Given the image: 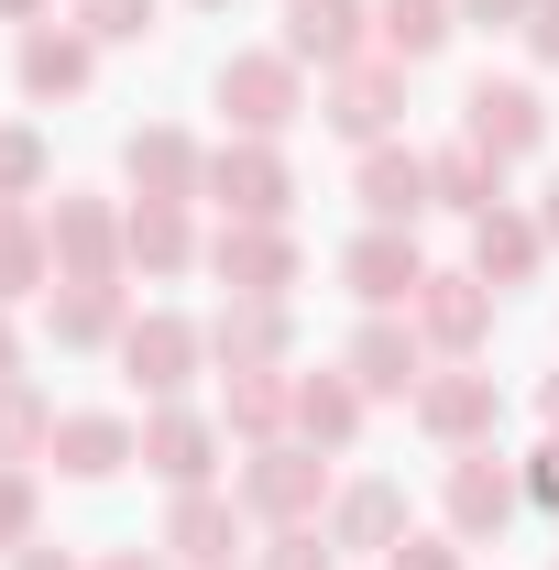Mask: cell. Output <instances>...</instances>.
Instances as JSON below:
<instances>
[{
	"instance_id": "41",
	"label": "cell",
	"mask_w": 559,
	"mask_h": 570,
	"mask_svg": "<svg viewBox=\"0 0 559 570\" xmlns=\"http://www.w3.org/2000/svg\"><path fill=\"white\" fill-rule=\"evenodd\" d=\"M88 570H165V560H143V549H110V560H88Z\"/></svg>"
},
{
	"instance_id": "44",
	"label": "cell",
	"mask_w": 559,
	"mask_h": 570,
	"mask_svg": "<svg viewBox=\"0 0 559 570\" xmlns=\"http://www.w3.org/2000/svg\"><path fill=\"white\" fill-rule=\"evenodd\" d=\"M538 230H549V242H559V176H549V209H538Z\"/></svg>"
},
{
	"instance_id": "7",
	"label": "cell",
	"mask_w": 559,
	"mask_h": 570,
	"mask_svg": "<svg viewBox=\"0 0 559 570\" xmlns=\"http://www.w3.org/2000/svg\"><path fill=\"white\" fill-rule=\"evenodd\" d=\"M406 318H418V341L428 352H450V362H472L493 341V285L461 264V275H428L418 296H406Z\"/></svg>"
},
{
	"instance_id": "18",
	"label": "cell",
	"mask_w": 559,
	"mask_h": 570,
	"mask_svg": "<svg viewBox=\"0 0 559 570\" xmlns=\"http://www.w3.org/2000/svg\"><path fill=\"white\" fill-rule=\"evenodd\" d=\"M198 362H209V330H187V318H165V307L121 330V373H133L143 395H176V384H187Z\"/></svg>"
},
{
	"instance_id": "22",
	"label": "cell",
	"mask_w": 559,
	"mask_h": 570,
	"mask_svg": "<svg viewBox=\"0 0 559 570\" xmlns=\"http://www.w3.org/2000/svg\"><path fill=\"white\" fill-rule=\"evenodd\" d=\"M165 549H176L187 570H231V549H242V504H231V494H176Z\"/></svg>"
},
{
	"instance_id": "21",
	"label": "cell",
	"mask_w": 559,
	"mask_h": 570,
	"mask_svg": "<svg viewBox=\"0 0 559 570\" xmlns=\"http://www.w3.org/2000/svg\"><path fill=\"white\" fill-rule=\"evenodd\" d=\"M538 253H549V230H538L527 209H483V219H472V275H483L493 296L538 275Z\"/></svg>"
},
{
	"instance_id": "17",
	"label": "cell",
	"mask_w": 559,
	"mask_h": 570,
	"mask_svg": "<svg viewBox=\"0 0 559 570\" xmlns=\"http://www.w3.org/2000/svg\"><path fill=\"white\" fill-rule=\"evenodd\" d=\"M362 209L384 219V230H418V219L439 209V176H428L418 142H373V154H362Z\"/></svg>"
},
{
	"instance_id": "23",
	"label": "cell",
	"mask_w": 559,
	"mask_h": 570,
	"mask_svg": "<svg viewBox=\"0 0 559 570\" xmlns=\"http://www.w3.org/2000/svg\"><path fill=\"white\" fill-rule=\"evenodd\" d=\"M450 33H461V0H373V56L395 67H428Z\"/></svg>"
},
{
	"instance_id": "40",
	"label": "cell",
	"mask_w": 559,
	"mask_h": 570,
	"mask_svg": "<svg viewBox=\"0 0 559 570\" xmlns=\"http://www.w3.org/2000/svg\"><path fill=\"white\" fill-rule=\"evenodd\" d=\"M11 570H77L67 549H45V538H33V549H11Z\"/></svg>"
},
{
	"instance_id": "15",
	"label": "cell",
	"mask_w": 559,
	"mask_h": 570,
	"mask_svg": "<svg viewBox=\"0 0 559 570\" xmlns=\"http://www.w3.org/2000/svg\"><path fill=\"white\" fill-rule=\"evenodd\" d=\"M285 56H296V67H351V56H373V0H285Z\"/></svg>"
},
{
	"instance_id": "45",
	"label": "cell",
	"mask_w": 559,
	"mask_h": 570,
	"mask_svg": "<svg viewBox=\"0 0 559 570\" xmlns=\"http://www.w3.org/2000/svg\"><path fill=\"white\" fill-rule=\"evenodd\" d=\"M33 11H45V0H0V22H33Z\"/></svg>"
},
{
	"instance_id": "19",
	"label": "cell",
	"mask_w": 559,
	"mask_h": 570,
	"mask_svg": "<svg viewBox=\"0 0 559 570\" xmlns=\"http://www.w3.org/2000/svg\"><path fill=\"white\" fill-rule=\"evenodd\" d=\"M67 483H110L121 461H143V428L110 417V406H77V417H56V450H45Z\"/></svg>"
},
{
	"instance_id": "28",
	"label": "cell",
	"mask_w": 559,
	"mask_h": 570,
	"mask_svg": "<svg viewBox=\"0 0 559 570\" xmlns=\"http://www.w3.org/2000/svg\"><path fill=\"white\" fill-rule=\"evenodd\" d=\"M219 417L242 428V450L296 439V373H231V406H219Z\"/></svg>"
},
{
	"instance_id": "29",
	"label": "cell",
	"mask_w": 559,
	"mask_h": 570,
	"mask_svg": "<svg viewBox=\"0 0 559 570\" xmlns=\"http://www.w3.org/2000/svg\"><path fill=\"white\" fill-rule=\"evenodd\" d=\"M428 176H439V209H461V219L504 209V165H493L483 142H450V154H428Z\"/></svg>"
},
{
	"instance_id": "1",
	"label": "cell",
	"mask_w": 559,
	"mask_h": 570,
	"mask_svg": "<svg viewBox=\"0 0 559 570\" xmlns=\"http://www.w3.org/2000/svg\"><path fill=\"white\" fill-rule=\"evenodd\" d=\"M318 504H330V461H318L307 439H264V450L242 461V515H264V527H318Z\"/></svg>"
},
{
	"instance_id": "36",
	"label": "cell",
	"mask_w": 559,
	"mask_h": 570,
	"mask_svg": "<svg viewBox=\"0 0 559 570\" xmlns=\"http://www.w3.org/2000/svg\"><path fill=\"white\" fill-rule=\"evenodd\" d=\"M384 570H472V560H461V538H395Z\"/></svg>"
},
{
	"instance_id": "34",
	"label": "cell",
	"mask_w": 559,
	"mask_h": 570,
	"mask_svg": "<svg viewBox=\"0 0 559 570\" xmlns=\"http://www.w3.org/2000/svg\"><path fill=\"white\" fill-rule=\"evenodd\" d=\"M0 549H33V472L0 461Z\"/></svg>"
},
{
	"instance_id": "6",
	"label": "cell",
	"mask_w": 559,
	"mask_h": 570,
	"mask_svg": "<svg viewBox=\"0 0 559 570\" xmlns=\"http://www.w3.org/2000/svg\"><path fill=\"white\" fill-rule=\"evenodd\" d=\"M209 275L231 285V296H296V230H285V219H219Z\"/></svg>"
},
{
	"instance_id": "27",
	"label": "cell",
	"mask_w": 559,
	"mask_h": 570,
	"mask_svg": "<svg viewBox=\"0 0 559 570\" xmlns=\"http://www.w3.org/2000/svg\"><path fill=\"white\" fill-rule=\"evenodd\" d=\"M45 318H56V352H99V341L121 352V330H133L121 285H56V307H45Z\"/></svg>"
},
{
	"instance_id": "30",
	"label": "cell",
	"mask_w": 559,
	"mask_h": 570,
	"mask_svg": "<svg viewBox=\"0 0 559 570\" xmlns=\"http://www.w3.org/2000/svg\"><path fill=\"white\" fill-rule=\"evenodd\" d=\"M56 285V242H45V209H0V307Z\"/></svg>"
},
{
	"instance_id": "20",
	"label": "cell",
	"mask_w": 559,
	"mask_h": 570,
	"mask_svg": "<svg viewBox=\"0 0 559 570\" xmlns=\"http://www.w3.org/2000/svg\"><path fill=\"white\" fill-rule=\"evenodd\" d=\"M88 77H99V45L77 22H33L22 33V99H77Z\"/></svg>"
},
{
	"instance_id": "38",
	"label": "cell",
	"mask_w": 559,
	"mask_h": 570,
	"mask_svg": "<svg viewBox=\"0 0 559 570\" xmlns=\"http://www.w3.org/2000/svg\"><path fill=\"white\" fill-rule=\"evenodd\" d=\"M527 56H538V67H559V0H538V11H527Z\"/></svg>"
},
{
	"instance_id": "9",
	"label": "cell",
	"mask_w": 559,
	"mask_h": 570,
	"mask_svg": "<svg viewBox=\"0 0 559 570\" xmlns=\"http://www.w3.org/2000/svg\"><path fill=\"white\" fill-rule=\"evenodd\" d=\"M198 198H219V219H285L296 209V176H285L275 142H219Z\"/></svg>"
},
{
	"instance_id": "11",
	"label": "cell",
	"mask_w": 559,
	"mask_h": 570,
	"mask_svg": "<svg viewBox=\"0 0 559 570\" xmlns=\"http://www.w3.org/2000/svg\"><path fill=\"white\" fill-rule=\"evenodd\" d=\"M406 406H418V428L439 439V450H483V439H493V373L450 362V373H428Z\"/></svg>"
},
{
	"instance_id": "37",
	"label": "cell",
	"mask_w": 559,
	"mask_h": 570,
	"mask_svg": "<svg viewBox=\"0 0 559 570\" xmlns=\"http://www.w3.org/2000/svg\"><path fill=\"white\" fill-rule=\"evenodd\" d=\"M516 472H527V504H549V515H559V428L527 450V461H516Z\"/></svg>"
},
{
	"instance_id": "33",
	"label": "cell",
	"mask_w": 559,
	"mask_h": 570,
	"mask_svg": "<svg viewBox=\"0 0 559 570\" xmlns=\"http://www.w3.org/2000/svg\"><path fill=\"white\" fill-rule=\"evenodd\" d=\"M45 187V132H22V121H0V209H22Z\"/></svg>"
},
{
	"instance_id": "5",
	"label": "cell",
	"mask_w": 559,
	"mask_h": 570,
	"mask_svg": "<svg viewBox=\"0 0 559 570\" xmlns=\"http://www.w3.org/2000/svg\"><path fill=\"white\" fill-rule=\"evenodd\" d=\"M461 142H483L493 165H516V154L549 142V99H538L527 77H472V99H461Z\"/></svg>"
},
{
	"instance_id": "42",
	"label": "cell",
	"mask_w": 559,
	"mask_h": 570,
	"mask_svg": "<svg viewBox=\"0 0 559 570\" xmlns=\"http://www.w3.org/2000/svg\"><path fill=\"white\" fill-rule=\"evenodd\" d=\"M11 362H22V341H11V307H0V373H11Z\"/></svg>"
},
{
	"instance_id": "13",
	"label": "cell",
	"mask_w": 559,
	"mask_h": 570,
	"mask_svg": "<svg viewBox=\"0 0 559 570\" xmlns=\"http://www.w3.org/2000/svg\"><path fill=\"white\" fill-rule=\"evenodd\" d=\"M143 472H154V483H176V494H209L219 428L198 417V406H154V417H143Z\"/></svg>"
},
{
	"instance_id": "12",
	"label": "cell",
	"mask_w": 559,
	"mask_h": 570,
	"mask_svg": "<svg viewBox=\"0 0 559 570\" xmlns=\"http://www.w3.org/2000/svg\"><path fill=\"white\" fill-rule=\"evenodd\" d=\"M285 352H296L285 296H231L209 318V362H231V373H285Z\"/></svg>"
},
{
	"instance_id": "26",
	"label": "cell",
	"mask_w": 559,
	"mask_h": 570,
	"mask_svg": "<svg viewBox=\"0 0 559 570\" xmlns=\"http://www.w3.org/2000/svg\"><path fill=\"white\" fill-rule=\"evenodd\" d=\"M406 538V494L395 483H351V494H330V549H395Z\"/></svg>"
},
{
	"instance_id": "39",
	"label": "cell",
	"mask_w": 559,
	"mask_h": 570,
	"mask_svg": "<svg viewBox=\"0 0 559 570\" xmlns=\"http://www.w3.org/2000/svg\"><path fill=\"white\" fill-rule=\"evenodd\" d=\"M527 11L538 0H461V22H516V33H527Z\"/></svg>"
},
{
	"instance_id": "25",
	"label": "cell",
	"mask_w": 559,
	"mask_h": 570,
	"mask_svg": "<svg viewBox=\"0 0 559 570\" xmlns=\"http://www.w3.org/2000/svg\"><path fill=\"white\" fill-rule=\"evenodd\" d=\"M121 264H133V275H187V264H198V230H187V209H154V198H133V219H121Z\"/></svg>"
},
{
	"instance_id": "8",
	"label": "cell",
	"mask_w": 559,
	"mask_h": 570,
	"mask_svg": "<svg viewBox=\"0 0 559 570\" xmlns=\"http://www.w3.org/2000/svg\"><path fill=\"white\" fill-rule=\"evenodd\" d=\"M45 242H56V285H121V209L110 198H56Z\"/></svg>"
},
{
	"instance_id": "16",
	"label": "cell",
	"mask_w": 559,
	"mask_h": 570,
	"mask_svg": "<svg viewBox=\"0 0 559 570\" xmlns=\"http://www.w3.org/2000/svg\"><path fill=\"white\" fill-rule=\"evenodd\" d=\"M121 176H133V198H154V209H187V198L209 187V154H198L187 132H165V121H154V132L121 142Z\"/></svg>"
},
{
	"instance_id": "2",
	"label": "cell",
	"mask_w": 559,
	"mask_h": 570,
	"mask_svg": "<svg viewBox=\"0 0 559 570\" xmlns=\"http://www.w3.org/2000/svg\"><path fill=\"white\" fill-rule=\"evenodd\" d=\"M219 110H231V132L242 142H275L285 121H307V67H296V56H231V67H219Z\"/></svg>"
},
{
	"instance_id": "10",
	"label": "cell",
	"mask_w": 559,
	"mask_h": 570,
	"mask_svg": "<svg viewBox=\"0 0 559 570\" xmlns=\"http://www.w3.org/2000/svg\"><path fill=\"white\" fill-rule=\"evenodd\" d=\"M341 285L362 296V307H373V318H395V307H406V296L428 285V264H418V230H384V219H373V230H362V242L341 253Z\"/></svg>"
},
{
	"instance_id": "14",
	"label": "cell",
	"mask_w": 559,
	"mask_h": 570,
	"mask_svg": "<svg viewBox=\"0 0 559 570\" xmlns=\"http://www.w3.org/2000/svg\"><path fill=\"white\" fill-rule=\"evenodd\" d=\"M341 373L373 395V406H384V395H418V384H428V341L406 330V318H362L351 352H341Z\"/></svg>"
},
{
	"instance_id": "35",
	"label": "cell",
	"mask_w": 559,
	"mask_h": 570,
	"mask_svg": "<svg viewBox=\"0 0 559 570\" xmlns=\"http://www.w3.org/2000/svg\"><path fill=\"white\" fill-rule=\"evenodd\" d=\"M264 570H330V527H275Z\"/></svg>"
},
{
	"instance_id": "31",
	"label": "cell",
	"mask_w": 559,
	"mask_h": 570,
	"mask_svg": "<svg viewBox=\"0 0 559 570\" xmlns=\"http://www.w3.org/2000/svg\"><path fill=\"white\" fill-rule=\"evenodd\" d=\"M33 450H56V395L0 373V461H33Z\"/></svg>"
},
{
	"instance_id": "43",
	"label": "cell",
	"mask_w": 559,
	"mask_h": 570,
	"mask_svg": "<svg viewBox=\"0 0 559 570\" xmlns=\"http://www.w3.org/2000/svg\"><path fill=\"white\" fill-rule=\"evenodd\" d=\"M538 417H549V428H559V373H549V384H538Z\"/></svg>"
},
{
	"instance_id": "32",
	"label": "cell",
	"mask_w": 559,
	"mask_h": 570,
	"mask_svg": "<svg viewBox=\"0 0 559 570\" xmlns=\"http://www.w3.org/2000/svg\"><path fill=\"white\" fill-rule=\"evenodd\" d=\"M67 22L88 45H143V33L165 22V0H67Z\"/></svg>"
},
{
	"instance_id": "24",
	"label": "cell",
	"mask_w": 559,
	"mask_h": 570,
	"mask_svg": "<svg viewBox=\"0 0 559 570\" xmlns=\"http://www.w3.org/2000/svg\"><path fill=\"white\" fill-rule=\"evenodd\" d=\"M362 406H373V395H362L351 373H296V439H307V450H351V439H362Z\"/></svg>"
},
{
	"instance_id": "4",
	"label": "cell",
	"mask_w": 559,
	"mask_h": 570,
	"mask_svg": "<svg viewBox=\"0 0 559 570\" xmlns=\"http://www.w3.org/2000/svg\"><path fill=\"white\" fill-rule=\"evenodd\" d=\"M395 110H406V67L395 56H351V67H330V88H318V121L341 142H395Z\"/></svg>"
},
{
	"instance_id": "3",
	"label": "cell",
	"mask_w": 559,
	"mask_h": 570,
	"mask_svg": "<svg viewBox=\"0 0 559 570\" xmlns=\"http://www.w3.org/2000/svg\"><path fill=\"white\" fill-rule=\"evenodd\" d=\"M439 504H450V538H461V549H483V538H504V527H516L527 472H516V461H493V439H483V450H450Z\"/></svg>"
},
{
	"instance_id": "47",
	"label": "cell",
	"mask_w": 559,
	"mask_h": 570,
	"mask_svg": "<svg viewBox=\"0 0 559 570\" xmlns=\"http://www.w3.org/2000/svg\"><path fill=\"white\" fill-rule=\"evenodd\" d=\"M549 570H559V560H549Z\"/></svg>"
},
{
	"instance_id": "46",
	"label": "cell",
	"mask_w": 559,
	"mask_h": 570,
	"mask_svg": "<svg viewBox=\"0 0 559 570\" xmlns=\"http://www.w3.org/2000/svg\"><path fill=\"white\" fill-rule=\"evenodd\" d=\"M198 11H219V0H198Z\"/></svg>"
}]
</instances>
